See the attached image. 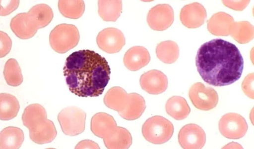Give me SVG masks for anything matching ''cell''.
I'll return each mask as SVG.
<instances>
[{
  "label": "cell",
  "instance_id": "14",
  "mask_svg": "<svg viewBox=\"0 0 254 149\" xmlns=\"http://www.w3.org/2000/svg\"><path fill=\"white\" fill-rule=\"evenodd\" d=\"M139 83L143 90L153 95L165 91L168 84L167 76L157 70H152L143 74L140 76Z\"/></svg>",
  "mask_w": 254,
  "mask_h": 149
},
{
  "label": "cell",
  "instance_id": "23",
  "mask_svg": "<svg viewBox=\"0 0 254 149\" xmlns=\"http://www.w3.org/2000/svg\"><path fill=\"white\" fill-rule=\"evenodd\" d=\"M122 11L121 0H100L98 1V14L105 21H116Z\"/></svg>",
  "mask_w": 254,
  "mask_h": 149
},
{
  "label": "cell",
  "instance_id": "9",
  "mask_svg": "<svg viewBox=\"0 0 254 149\" xmlns=\"http://www.w3.org/2000/svg\"><path fill=\"white\" fill-rule=\"evenodd\" d=\"M248 126L245 119L240 114L230 112L224 114L219 120V129L225 137L238 139L244 137Z\"/></svg>",
  "mask_w": 254,
  "mask_h": 149
},
{
  "label": "cell",
  "instance_id": "2",
  "mask_svg": "<svg viewBox=\"0 0 254 149\" xmlns=\"http://www.w3.org/2000/svg\"><path fill=\"white\" fill-rule=\"evenodd\" d=\"M63 70L69 90L79 97L99 96L110 79V68L106 59L90 50L71 53Z\"/></svg>",
  "mask_w": 254,
  "mask_h": 149
},
{
  "label": "cell",
  "instance_id": "13",
  "mask_svg": "<svg viewBox=\"0 0 254 149\" xmlns=\"http://www.w3.org/2000/svg\"><path fill=\"white\" fill-rule=\"evenodd\" d=\"M28 129L30 139L37 144L50 143L57 135L53 122L47 119V117L42 118L34 122Z\"/></svg>",
  "mask_w": 254,
  "mask_h": 149
},
{
  "label": "cell",
  "instance_id": "11",
  "mask_svg": "<svg viewBox=\"0 0 254 149\" xmlns=\"http://www.w3.org/2000/svg\"><path fill=\"white\" fill-rule=\"evenodd\" d=\"M98 47L108 53L119 52L125 45L126 39L122 32L113 27L100 31L96 37Z\"/></svg>",
  "mask_w": 254,
  "mask_h": 149
},
{
  "label": "cell",
  "instance_id": "17",
  "mask_svg": "<svg viewBox=\"0 0 254 149\" xmlns=\"http://www.w3.org/2000/svg\"><path fill=\"white\" fill-rule=\"evenodd\" d=\"M150 61L147 49L141 46L129 48L125 54L123 59L125 67L131 71H136L147 65Z\"/></svg>",
  "mask_w": 254,
  "mask_h": 149
},
{
  "label": "cell",
  "instance_id": "33",
  "mask_svg": "<svg viewBox=\"0 0 254 149\" xmlns=\"http://www.w3.org/2000/svg\"><path fill=\"white\" fill-rule=\"evenodd\" d=\"M98 145L95 142L85 140L80 141L75 147V149H99Z\"/></svg>",
  "mask_w": 254,
  "mask_h": 149
},
{
  "label": "cell",
  "instance_id": "32",
  "mask_svg": "<svg viewBox=\"0 0 254 149\" xmlns=\"http://www.w3.org/2000/svg\"><path fill=\"white\" fill-rule=\"evenodd\" d=\"M223 3L228 7L235 10H244L250 2V0H222Z\"/></svg>",
  "mask_w": 254,
  "mask_h": 149
},
{
  "label": "cell",
  "instance_id": "30",
  "mask_svg": "<svg viewBox=\"0 0 254 149\" xmlns=\"http://www.w3.org/2000/svg\"><path fill=\"white\" fill-rule=\"evenodd\" d=\"M19 4V0H0V16H6L16 10Z\"/></svg>",
  "mask_w": 254,
  "mask_h": 149
},
{
  "label": "cell",
  "instance_id": "15",
  "mask_svg": "<svg viewBox=\"0 0 254 149\" xmlns=\"http://www.w3.org/2000/svg\"><path fill=\"white\" fill-rule=\"evenodd\" d=\"M206 11L199 3L193 2L185 5L181 10L180 19L182 23L190 29L201 26L206 18Z\"/></svg>",
  "mask_w": 254,
  "mask_h": 149
},
{
  "label": "cell",
  "instance_id": "4",
  "mask_svg": "<svg viewBox=\"0 0 254 149\" xmlns=\"http://www.w3.org/2000/svg\"><path fill=\"white\" fill-rule=\"evenodd\" d=\"M104 103L117 111L124 119L133 120L139 118L146 108L143 97L136 93H127L119 86L111 88L104 96Z\"/></svg>",
  "mask_w": 254,
  "mask_h": 149
},
{
  "label": "cell",
  "instance_id": "19",
  "mask_svg": "<svg viewBox=\"0 0 254 149\" xmlns=\"http://www.w3.org/2000/svg\"><path fill=\"white\" fill-rule=\"evenodd\" d=\"M24 140V133L20 128L8 126L0 132V149H19Z\"/></svg>",
  "mask_w": 254,
  "mask_h": 149
},
{
  "label": "cell",
  "instance_id": "24",
  "mask_svg": "<svg viewBox=\"0 0 254 149\" xmlns=\"http://www.w3.org/2000/svg\"><path fill=\"white\" fill-rule=\"evenodd\" d=\"M157 58L165 64L174 63L179 56V47L175 41L166 40L157 44L156 48Z\"/></svg>",
  "mask_w": 254,
  "mask_h": 149
},
{
  "label": "cell",
  "instance_id": "20",
  "mask_svg": "<svg viewBox=\"0 0 254 149\" xmlns=\"http://www.w3.org/2000/svg\"><path fill=\"white\" fill-rule=\"evenodd\" d=\"M166 112L177 120L185 119L190 112V109L186 99L179 96L170 98L165 105Z\"/></svg>",
  "mask_w": 254,
  "mask_h": 149
},
{
  "label": "cell",
  "instance_id": "3",
  "mask_svg": "<svg viewBox=\"0 0 254 149\" xmlns=\"http://www.w3.org/2000/svg\"><path fill=\"white\" fill-rule=\"evenodd\" d=\"M91 130L102 138L107 148L128 149L132 144L130 133L125 128L118 126L114 117L105 112H98L91 120Z\"/></svg>",
  "mask_w": 254,
  "mask_h": 149
},
{
  "label": "cell",
  "instance_id": "12",
  "mask_svg": "<svg viewBox=\"0 0 254 149\" xmlns=\"http://www.w3.org/2000/svg\"><path fill=\"white\" fill-rule=\"evenodd\" d=\"M178 141L183 149H201L205 144V133L198 125L188 124L180 130Z\"/></svg>",
  "mask_w": 254,
  "mask_h": 149
},
{
  "label": "cell",
  "instance_id": "21",
  "mask_svg": "<svg viewBox=\"0 0 254 149\" xmlns=\"http://www.w3.org/2000/svg\"><path fill=\"white\" fill-rule=\"evenodd\" d=\"M20 105L17 99L12 94L0 93V119L8 120L15 117Z\"/></svg>",
  "mask_w": 254,
  "mask_h": 149
},
{
  "label": "cell",
  "instance_id": "10",
  "mask_svg": "<svg viewBox=\"0 0 254 149\" xmlns=\"http://www.w3.org/2000/svg\"><path fill=\"white\" fill-rule=\"evenodd\" d=\"M174 12L172 7L168 4H159L151 8L147 15L149 26L155 31L166 30L173 24Z\"/></svg>",
  "mask_w": 254,
  "mask_h": 149
},
{
  "label": "cell",
  "instance_id": "7",
  "mask_svg": "<svg viewBox=\"0 0 254 149\" xmlns=\"http://www.w3.org/2000/svg\"><path fill=\"white\" fill-rule=\"evenodd\" d=\"M86 114L79 108L71 106L62 110L58 120L63 133L68 136H76L84 132Z\"/></svg>",
  "mask_w": 254,
  "mask_h": 149
},
{
  "label": "cell",
  "instance_id": "1",
  "mask_svg": "<svg viewBox=\"0 0 254 149\" xmlns=\"http://www.w3.org/2000/svg\"><path fill=\"white\" fill-rule=\"evenodd\" d=\"M195 65L205 82L223 86L233 83L241 77L244 60L235 44L216 38L201 45L196 55Z\"/></svg>",
  "mask_w": 254,
  "mask_h": 149
},
{
  "label": "cell",
  "instance_id": "5",
  "mask_svg": "<svg viewBox=\"0 0 254 149\" xmlns=\"http://www.w3.org/2000/svg\"><path fill=\"white\" fill-rule=\"evenodd\" d=\"M79 38V33L75 26L63 23L52 30L49 35V42L54 51L62 54L75 47Z\"/></svg>",
  "mask_w": 254,
  "mask_h": 149
},
{
  "label": "cell",
  "instance_id": "18",
  "mask_svg": "<svg viewBox=\"0 0 254 149\" xmlns=\"http://www.w3.org/2000/svg\"><path fill=\"white\" fill-rule=\"evenodd\" d=\"M234 22L233 17L230 14L218 12L207 20V30L213 35L227 36L230 34V28Z\"/></svg>",
  "mask_w": 254,
  "mask_h": 149
},
{
  "label": "cell",
  "instance_id": "27",
  "mask_svg": "<svg viewBox=\"0 0 254 149\" xmlns=\"http://www.w3.org/2000/svg\"><path fill=\"white\" fill-rule=\"evenodd\" d=\"M3 75L7 84L10 86H18L23 82L21 68L15 59L10 58L6 62Z\"/></svg>",
  "mask_w": 254,
  "mask_h": 149
},
{
  "label": "cell",
  "instance_id": "6",
  "mask_svg": "<svg viewBox=\"0 0 254 149\" xmlns=\"http://www.w3.org/2000/svg\"><path fill=\"white\" fill-rule=\"evenodd\" d=\"M174 133L173 124L166 118L155 115L147 119L142 127V134L148 142L162 144L168 141Z\"/></svg>",
  "mask_w": 254,
  "mask_h": 149
},
{
  "label": "cell",
  "instance_id": "31",
  "mask_svg": "<svg viewBox=\"0 0 254 149\" xmlns=\"http://www.w3.org/2000/svg\"><path fill=\"white\" fill-rule=\"evenodd\" d=\"M254 73L248 74L242 84V88L245 94L252 99L254 98Z\"/></svg>",
  "mask_w": 254,
  "mask_h": 149
},
{
  "label": "cell",
  "instance_id": "16",
  "mask_svg": "<svg viewBox=\"0 0 254 149\" xmlns=\"http://www.w3.org/2000/svg\"><path fill=\"white\" fill-rule=\"evenodd\" d=\"M10 27L16 36L22 39L31 38L38 30L33 19L27 12L18 13L13 17Z\"/></svg>",
  "mask_w": 254,
  "mask_h": 149
},
{
  "label": "cell",
  "instance_id": "25",
  "mask_svg": "<svg viewBox=\"0 0 254 149\" xmlns=\"http://www.w3.org/2000/svg\"><path fill=\"white\" fill-rule=\"evenodd\" d=\"M27 13L31 16L38 29L47 26L54 17L52 8L48 5L44 3L33 6Z\"/></svg>",
  "mask_w": 254,
  "mask_h": 149
},
{
  "label": "cell",
  "instance_id": "26",
  "mask_svg": "<svg viewBox=\"0 0 254 149\" xmlns=\"http://www.w3.org/2000/svg\"><path fill=\"white\" fill-rule=\"evenodd\" d=\"M58 8L64 17L77 19L83 14L85 3L82 0H60L58 1Z\"/></svg>",
  "mask_w": 254,
  "mask_h": 149
},
{
  "label": "cell",
  "instance_id": "28",
  "mask_svg": "<svg viewBox=\"0 0 254 149\" xmlns=\"http://www.w3.org/2000/svg\"><path fill=\"white\" fill-rule=\"evenodd\" d=\"M47 117L45 109L39 104H32L25 108L22 115L23 124L27 128L35 121Z\"/></svg>",
  "mask_w": 254,
  "mask_h": 149
},
{
  "label": "cell",
  "instance_id": "29",
  "mask_svg": "<svg viewBox=\"0 0 254 149\" xmlns=\"http://www.w3.org/2000/svg\"><path fill=\"white\" fill-rule=\"evenodd\" d=\"M12 47V40L5 32L0 31V58L7 55Z\"/></svg>",
  "mask_w": 254,
  "mask_h": 149
},
{
  "label": "cell",
  "instance_id": "22",
  "mask_svg": "<svg viewBox=\"0 0 254 149\" xmlns=\"http://www.w3.org/2000/svg\"><path fill=\"white\" fill-rule=\"evenodd\" d=\"M229 35L238 43H247L254 37V27L248 21H234L230 28Z\"/></svg>",
  "mask_w": 254,
  "mask_h": 149
},
{
  "label": "cell",
  "instance_id": "8",
  "mask_svg": "<svg viewBox=\"0 0 254 149\" xmlns=\"http://www.w3.org/2000/svg\"><path fill=\"white\" fill-rule=\"evenodd\" d=\"M189 96L193 105L200 110H210L218 102L217 92L213 88L205 87L201 82H196L191 85Z\"/></svg>",
  "mask_w": 254,
  "mask_h": 149
}]
</instances>
